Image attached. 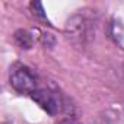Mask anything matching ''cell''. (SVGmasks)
Wrapping results in <instances>:
<instances>
[{"label": "cell", "instance_id": "obj_6", "mask_svg": "<svg viewBox=\"0 0 124 124\" xmlns=\"http://www.w3.org/2000/svg\"><path fill=\"white\" fill-rule=\"evenodd\" d=\"M123 73H124V69H123Z\"/></svg>", "mask_w": 124, "mask_h": 124}, {"label": "cell", "instance_id": "obj_5", "mask_svg": "<svg viewBox=\"0 0 124 124\" xmlns=\"http://www.w3.org/2000/svg\"><path fill=\"white\" fill-rule=\"evenodd\" d=\"M57 124H80V123H78V121H75V120H61V121H58Z\"/></svg>", "mask_w": 124, "mask_h": 124}, {"label": "cell", "instance_id": "obj_4", "mask_svg": "<svg viewBox=\"0 0 124 124\" xmlns=\"http://www.w3.org/2000/svg\"><path fill=\"white\" fill-rule=\"evenodd\" d=\"M31 9H37V12H34V15H37L38 18L47 21L45 15H44V9H42V5L41 3H31Z\"/></svg>", "mask_w": 124, "mask_h": 124}, {"label": "cell", "instance_id": "obj_1", "mask_svg": "<svg viewBox=\"0 0 124 124\" xmlns=\"http://www.w3.org/2000/svg\"><path fill=\"white\" fill-rule=\"evenodd\" d=\"M10 85L12 88L19 93H28L31 95L38 89V78L25 64H15L10 69Z\"/></svg>", "mask_w": 124, "mask_h": 124}, {"label": "cell", "instance_id": "obj_3", "mask_svg": "<svg viewBox=\"0 0 124 124\" xmlns=\"http://www.w3.org/2000/svg\"><path fill=\"white\" fill-rule=\"evenodd\" d=\"M15 39H16V42L19 44L21 48H26V50H28V48H31V45H32V37L29 35L28 31H23V29L16 31Z\"/></svg>", "mask_w": 124, "mask_h": 124}, {"label": "cell", "instance_id": "obj_2", "mask_svg": "<svg viewBox=\"0 0 124 124\" xmlns=\"http://www.w3.org/2000/svg\"><path fill=\"white\" fill-rule=\"evenodd\" d=\"M31 98L50 115H57L61 109V102H60L58 95L50 89L38 88L35 92L31 93Z\"/></svg>", "mask_w": 124, "mask_h": 124}]
</instances>
